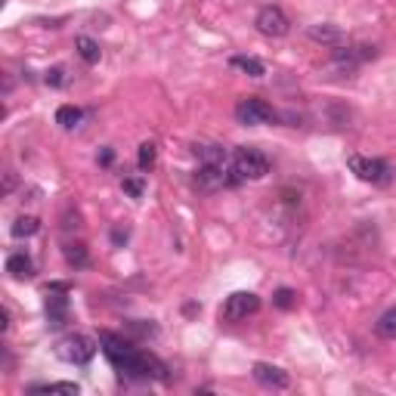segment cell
Listing matches in <instances>:
<instances>
[{"label":"cell","mask_w":396,"mask_h":396,"mask_svg":"<svg viewBox=\"0 0 396 396\" xmlns=\"http://www.w3.org/2000/svg\"><path fill=\"white\" fill-rule=\"evenodd\" d=\"M115 369L127 378H139V381H164L167 378V365L158 360L152 353H143V350H130L124 360L115 362Z\"/></svg>","instance_id":"6da1fadb"},{"label":"cell","mask_w":396,"mask_h":396,"mask_svg":"<svg viewBox=\"0 0 396 396\" xmlns=\"http://www.w3.org/2000/svg\"><path fill=\"white\" fill-rule=\"evenodd\" d=\"M232 171L242 177V183L263 180V177L269 174V158L254 146H242V149H235V155H232Z\"/></svg>","instance_id":"7a4b0ae2"},{"label":"cell","mask_w":396,"mask_h":396,"mask_svg":"<svg viewBox=\"0 0 396 396\" xmlns=\"http://www.w3.org/2000/svg\"><path fill=\"white\" fill-rule=\"evenodd\" d=\"M347 167H350L362 183H372V186H384V183H390V177H393V167L387 162H381V158L347 155Z\"/></svg>","instance_id":"3957f363"},{"label":"cell","mask_w":396,"mask_h":396,"mask_svg":"<svg viewBox=\"0 0 396 396\" xmlns=\"http://www.w3.org/2000/svg\"><path fill=\"white\" fill-rule=\"evenodd\" d=\"M235 121L244 127H260V124L276 121V109H272L267 99L244 96V99H239V106H235Z\"/></svg>","instance_id":"277c9868"},{"label":"cell","mask_w":396,"mask_h":396,"mask_svg":"<svg viewBox=\"0 0 396 396\" xmlns=\"http://www.w3.org/2000/svg\"><path fill=\"white\" fill-rule=\"evenodd\" d=\"M56 356L65 362H71V365H87L93 356H96V344H93L87 335H69L59 341V347H56Z\"/></svg>","instance_id":"5b68a950"},{"label":"cell","mask_w":396,"mask_h":396,"mask_svg":"<svg viewBox=\"0 0 396 396\" xmlns=\"http://www.w3.org/2000/svg\"><path fill=\"white\" fill-rule=\"evenodd\" d=\"M257 310H260V297L254 294V291H235L220 307V319L223 322H242V319L257 313Z\"/></svg>","instance_id":"8992f818"},{"label":"cell","mask_w":396,"mask_h":396,"mask_svg":"<svg viewBox=\"0 0 396 396\" xmlns=\"http://www.w3.org/2000/svg\"><path fill=\"white\" fill-rule=\"evenodd\" d=\"M254 25H257V31L263 37H285L291 31V19L285 16V9L272 6V4L260 6V13H257V19H254Z\"/></svg>","instance_id":"52a82bcc"},{"label":"cell","mask_w":396,"mask_h":396,"mask_svg":"<svg viewBox=\"0 0 396 396\" xmlns=\"http://www.w3.org/2000/svg\"><path fill=\"white\" fill-rule=\"evenodd\" d=\"M251 375H254V381L263 384V387H269V390H288L291 387V375L285 369H279V365L257 362L251 369Z\"/></svg>","instance_id":"ba28073f"},{"label":"cell","mask_w":396,"mask_h":396,"mask_svg":"<svg viewBox=\"0 0 396 396\" xmlns=\"http://www.w3.org/2000/svg\"><path fill=\"white\" fill-rule=\"evenodd\" d=\"M99 344H102V353L109 356V362L115 365L118 360H124V356L134 350V344L127 341V337H121V335H115V332H102L99 335Z\"/></svg>","instance_id":"9c48e42d"},{"label":"cell","mask_w":396,"mask_h":396,"mask_svg":"<svg viewBox=\"0 0 396 396\" xmlns=\"http://www.w3.org/2000/svg\"><path fill=\"white\" fill-rule=\"evenodd\" d=\"M307 37H310V41H316V44L335 46V44L344 41V31L337 25H332V22H319V25H310L307 28Z\"/></svg>","instance_id":"30bf717a"},{"label":"cell","mask_w":396,"mask_h":396,"mask_svg":"<svg viewBox=\"0 0 396 396\" xmlns=\"http://www.w3.org/2000/svg\"><path fill=\"white\" fill-rule=\"evenodd\" d=\"M6 272L13 279H31L34 276V263H31V257H28L25 251H16V254H9V257H6Z\"/></svg>","instance_id":"8fae6325"},{"label":"cell","mask_w":396,"mask_h":396,"mask_svg":"<svg viewBox=\"0 0 396 396\" xmlns=\"http://www.w3.org/2000/svg\"><path fill=\"white\" fill-rule=\"evenodd\" d=\"M192 152L202 158V164H226V162H232L229 155H226V149L223 146H211V143H204V146H195Z\"/></svg>","instance_id":"7c38bea8"},{"label":"cell","mask_w":396,"mask_h":396,"mask_svg":"<svg viewBox=\"0 0 396 396\" xmlns=\"http://www.w3.org/2000/svg\"><path fill=\"white\" fill-rule=\"evenodd\" d=\"M74 50H78V56L87 65H96L99 62V56H102V50H99V44L93 41V37H87V34H81L78 41H74Z\"/></svg>","instance_id":"4fadbf2b"},{"label":"cell","mask_w":396,"mask_h":396,"mask_svg":"<svg viewBox=\"0 0 396 396\" xmlns=\"http://www.w3.org/2000/svg\"><path fill=\"white\" fill-rule=\"evenodd\" d=\"M229 65L244 71V74H251V78H263V74H267V65H263L260 59H254V56H232Z\"/></svg>","instance_id":"5bb4252c"},{"label":"cell","mask_w":396,"mask_h":396,"mask_svg":"<svg viewBox=\"0 0 396 396\" xmlns=\"http://www.w3.org/2000/svg\"><path fill=\"white\" fill-rule=\"evenodd\" d=\"M37 229H41V220H37V217H19L9 232H13V239H31Z\"/></svg>","instance_id":"9a60e30c"},{"label":"cell","mask_w":396,"mask_h":396,"mask_svg":"<svg viewBox=\"0 0 396 396\" xmlns=\"http://www.w3.org/2000/svg\"><path fill=\"white\" fill-rule=\"evenodd\" d=\"M56 124L65 127V130L78 127L81 124V109L78 106H59L56 109Z\"/></svg>","instance_id":"2e32d148"},{"label":"cell","mask_w":396,"mask_h":396,"mask_svg":"<svg viewBox=\"0 0 396 396\" xmlns=\"http://www.w3.org/2000/svg\"><path fill=\"white\" fill-rule=\"evenodd\" d=\"M155 162H158V149H155V143H143V146H139V155H137L139 171H152Z\"/></svg>","instance_id":"e0dca14e"},{"label":"cell","mask_w":396,"mask_h":396,"mask_svg":"<svg viewBox=\"0 0 396 396\" xmlns=\"http://www.w3.org/2000/svg\"><path fill=\"white\" fill-rule=\"evenodd\" d=\"M65 260H69V267H87V248L81 242L65 244Z\"/></svg>","instance_id":"ac0fdd59"},{"label":"cell","mask_w":396,"mask_h":396,"mask_svg":"<svg viewBox=\"0 0 396 396\" xmlns=\"http://www.w3.org/2000/svg\"><path fill=\"white\" fill-rule=\"evenodd\" d=\"M375 332H378L381 337H396V310L381 313V319L375 322Z\"/></svg>","instance_id":"d6986e66"},{"label":"cell","mask_w":396,"mask_h":396,"mask_svg":"<svg viewBox=\"0 0 396 396\" xmlns=\"http://www.w3.org/2000/svg\"><path fill=\"white\" fill-rule=\"evenodd\" d=\"M31 393H71V396H78V384H69V381H59V384H34Z\"/></svg>","instance_id":"ffe728a7"},{"label":"cell","mask_w":396,"mask_h":396,"mask_svg":"<svg viewBox=\"0 0 396 396\" xmlns=\"http://www.w3.org/2000/svg\"><path fill=\"white\" fill-rule=\"evenodd\" d=\"M272 304H276L279 310H294V307H297V291H291V288H279L276 294H272Z\"/></svg>","instance_id":"44dd1931"},{"label":"cell","mask_w":396,"mask_h":396,"mask_svg":"<svg viewBox=\"0 0 396 396\" xmlns=\"http://www.w3.org/2000/svg\"><path fill=\"white\" fill-rule=\"evenodd\" d=\"M124 192L130 195V198H143V192H146V180L143 177H124Z\"/></svg>","instance_id":"7402d4cb"},{"label":"cell","mask_w":396,"mask_h":396,"mask_svg":"<svg viewBox=\"0 0 396 396\" xmlns=\"http://www.w3.org/2000/svg\"><path fill=\"white\" fill-rule=\"evenodd\" d=\"M62 74H65L62 69H50L46 71V84H50V87H62V81H65Z\"/></svg>","instance_id":"603a6c76"},{"label":"cell","mask_w":396,"mask_h":396,"mask_svg":"<svg viewBox=\"0 0 396 396\" xmlns=\"http://www.w3.org/2000/svg\"><path fill=\"white\" fill-rule=\"evenodd\" d=\"M13 189H16V174L6 171V174H4V195H9Z\"/></svg>","instance_id":"cb8c5ba5"},{"label":"cell","mask_w":396,"mask_h":396,"mask_svg":"<svg viewBox=\"0 0 396 396\" xmlns=\"http://www.w3.org/2000/svg\"><path fill=\"white\" fill-rule=\"evenodd\" d=\"M112 162H115V152H112V149H102V155H99V164H102V167H109Z\"/></svg>","instance_id":"d4e9b609"},{"label":"cell","mask_w":396,"mask_h":396,"mask_svg":"<svg viewBox=\"0 0 396 396\" xmlns=\"http://www.w3.org/2000/svg\"><path fill=\"white\" fill-rule=\"evenodd\" d=\"M112 239H115V244L127 242V229H115V232H112Z\"/></svg>","instance_id":"484cf974"},{"label":"cell","mask_w":396,"mask_h":396,"mask_svg":"<svg viewBox=\"0 0 396 396\" xmlns=\"http://www.w3.org/2000/svg\"><path fill=\"white\" fill-rule=\"evenodd\" d=\"M0 328H4V332L9 328V313H6V310H4V313H0Z\"/></svg>","instance_id":"4316f807"}]
</instances>
